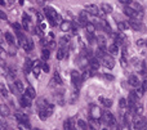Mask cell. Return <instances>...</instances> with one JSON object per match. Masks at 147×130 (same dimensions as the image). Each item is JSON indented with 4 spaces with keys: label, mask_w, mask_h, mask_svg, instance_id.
<instances>
[{
    "label": "cell",
    "mask_w": 147,
    "mask_h": 130,
    "mask_svg": "<svg viewBox=\"0 0 147 130\" xmlns=\"http://www.w3.org/2000/svg\"><path fill=\"white\" fill-rule=\"evenodd\" d=\"M103 113H102L101 108L97 105H92L90 106V119L92 120H101Z\"/></svg>",
    "instance_id": "obj_1"
},
{
    "label": "cell",
    "mask_w": 147,
    "mask_h": 130,
    "mask_svg": "<svg viewBox=\"0 0 147 130\" xmlns=\"http://www.w3.org/2000/svg\"><path fill=\"white\" fill-rule=\"evenodd\" d=\"M133 124H134V126H136V128H137L138 130H141L142 128L147 126V120H146V117H143V116H134Z\"/></svg>",
    "instance_id": "obj_2"
},
{
    "label": "cell",
    "mask_w": 147,
    "mask_h": 130,
    "mask_svg": "<svg viewBox=\"0 0 147 130\" xmlns=\"http://www.w3.org/2000/svg\"><path fill=\"white\" fill-rule=\"evenodd\" d=\"M71 80H72V84H74V86L76 88V89H79L80 88V85H81V81H83V79H81V76H80V74H79L78 71H71Z\"/></svg>",
    "instance_id": "obj_3"
},
{
    "label": "cell",
    "mask_w": 147,
    "mask_h": 130,
    "mask_svg": "<svg viewBox=\"0 0 147 130\" xmlns=\"http://www.w3.org/2000/svg\"><path fill=\"white\" fill-rule=\"evenodd\" d=\"M102 61V64H103L106 68H109V70H111V68H114V66H115V61H114V58H112L110 54H106V56L103 57V58L101 59Z\"/></svg>",
    "instance_id": "obj_4"
},
{
    "label": "cell",
    "mask_w": 147,
    "mask_h": 130,
    "mask_svg": "<svg viewBox=\"0 0 147 130\" xmlns=\"http://www.w3.org/2000/svg\"><path fill=\"white\" fill-rule=\"evenodd\" d=\"M99 9H101V8H98L96 4H88V5H85V12L88 13V14H92V15H98Z\"/></svg>",
    "instance_id": "obj_5"
},
{
    "label": "cell",
    "mask_w": 147,
    "mask_h": 130,
    "mask_svg": "<svg viewBox=\"0 0 147 130\" xmlns=\"http://www.w3.org/2000/svg\"><path fill=\"white\" fill-rule=\"evenodd\" d=\"M20 103H21V106H22V107H26V108L31 107V98L25 93V94L20 98Z\"/></svg>",
    "instance_id": "obj_6"
},
{
    "label": "cell",
    "mask_w": 147,
    "mask_h": 130,
    "mask_svg": "<svg viewBox=\"0 0 147 130\" xmlns=\"http://www.w3.org/2000/svg\"><path fill=\"white\" fill-rule=\"evenodd\" d=\"M41 64L43 63H40V61H35L34 62V68H32V74H34V76L38 79L39 76H40V72H41Z\"/></svg>",
    "instance_id": "obj_7"
},
{
    "label": "cell",
    "mask_w": 147,
    "mask_h": 130,
    "mask_svg": "<svg viewBox=\"0 0 147 130\" xmlns=\"http://www.w3.org/2000/svg\"><path fill=\"white\" fill-rule=\"evenodd\" d=\"M99 64H101V63L98 62V58L89 59V70H90V71H98Z\"/></svg>",
    "instance_id": "obj_8"
},
{
    "label": "cell",
    "mask_w": 147,
    "mask_h": 130,
    "mask_svg": "<svg viewBox=\"0 0 147 130\" xmlns=\"http://www.w3.org/2000/svg\"><path fill=\"white\" fill-rule=\"evenodd\" d=\"M14 116H16V119L18 120V123L20 124H28V117L25 115V113H22V112H16L14 113Z\"/></svg>",
    "instance_id": "obj_9"
},
{
    "label": "cell",
    "mask_w": 147,
    "mask_h": 130,
    "mask_svg": "<svg viewBox=\"0 0 147 130\" xmlns=\"http://www.w3.org/2000/svg\"><path fill=\"white\" fill-rule=\"evenodd\" d=\"M107 53H109L111 57L117 56V54H119V46H117V45H115V44L112 43L111 45L109 46V49H107Z\"/></svg>",
    "instance_id": "obj_10"
},
{
    "label": "cell",
    "mask_w": 147,
    "mask_h": 130,
    "mask_svg": "<svg viewBox=\"0 0 147 130\" xmlns=\"http://www.w3.org/2000/svg\"><path fill=\"white\" fill-rule=\"evenodd\" d=\"M124 14H127L128 17H130L132 19H134L136 17V9H133L132 7H129V5H127V7H124Z\"/></svg>",
    "instance_id": "obj_11"
},
{
    "label": "cell",
    "mask_w": 147,
    "mask_h": 130,
    "mask_svg": "<svg viewBox=\"0 0 147 130\" xmlns=\"http://www.w3.org/2000/svg\"><path fill=\"white\" fill-rule=\"evenodd\" d=\"M67 57H69V53L66 52V48H59L57 50V59L62 61L63 58H67Z\"/></svg>",
    "instance_id": "obj_12"
},
{
    "label": "cell",
    "mask_w": 147,
    "mask_h": 130,
    "mask_svg": "<svg viewBox=\"0 0 147 130\" xmlns=\"http://www.w3.org/2000/svg\"><path fill=\"white\" fill-rule=\"evenodd\" d=\"M34 68V63L31 59H26L25 61V66H23V70H25V74H28L30 71H32Z\"/></svg>",
    "instance_id": "obj_13"
},
{
    "label": "cell",
    "mask_w": 147,
    "mask_h": 130,
    "mask_svg": "<svg viewBox=\"0 0 147 130\" xmlns=\"http://www.w3.org/2000/svg\"><path fill=\"white\" fill-rule=\"evenodd\" d=\"M129 84L132 85V86H134V88H138L140 86V79H138L136 75H130L129 76Z\"/></svg>",
    "instance_id": "obj_14"
},
{
    "label": "cell",
    "mask_w": 147,
    "mask_h": 130,
    "mask_svg": "<svg viewBox=\"0 0 147 130\" xmlns=\"http://www.w3.org/2000/svg\"><path fill=\"white\" fill-rule=\"evenodd\" d=\"M49 106V103H48V101L45 99V98H40L39 99V103H38V107H39V111H43V110H45L47 107Z\"/></svg>",
    "instance_id": "obj_15"
},
{
    "label": "cell",
    "mask_w": 147,
    "mask_h": 130,
    "mask_svg": "<svg viewBox=\"0 0 147 130\" xmlns=\"http://www.w3.org/2000/svg\"><path fill=\"white\" fill-rule=\"evenodd\" d=\"M85 30H86V34H89V35H94V32H96V25L92 22H89L88 25L85 26Z\"/></svg>",
    "instance_id": "obj_16"
},
{
    "label": "cell",
    "mask_w": 147,
    "mask_h": 130,
    "mask_svg": "<svg viewBox=\"0 0 147 130\" xmlns=\"http://www.w3.org/2000/svg\"><path fill=\"white\" fill-rule=\"evenodd\" d=\"M128 23H129V27H132L134 31H140V30H141V25H140V22H138V21L130 19Z\"/></svg>",
    "instance_id": "obj_17"
},
{
    "label": "cell",
    "mask_w": 147,
    "mask_h": 130,
    "mask_svg": "<svg viewBox=\"0 0 147 130\" xmlns=\"http://www.w3.org/2000/svg\"><path fill=\"white\" fill-rule=\"evenodd\" d=\"M71 23L69 22V21H62V23H61V30L63 31V32H67V31H70L71 30Z\"/></svg>",
    "instance_id": "obj_18"
},
{
    "label": "cell",
    "mask_w": 147,
    "mask_h": 130,
    "mask_svg": "<svg viewBox=\"0 0 147 130\" xmlns=\"http://www.w3.org/2000/svg\"><path fill=\"white\" fill-rule=\"evenodd\" d=\"M98 101L102 103V105L105 106V107H109V108H110V107H111V106H112V101H111V99H107V98L99 97V98H98Z\"/></svg>",
    "instance_id": "obj_19"
},
{
    "label": "cell",
    "mask_w": 147,
    "mask_h": 130,
    "mask_svg": "<svg viewBox=\"0 0 147 130\" xmlns=\"http://www.w3.org/2000/svg\"><path fill=\"white\" fill-rule=\"evenodd\" d=\"M49 57H51V52H49V49H43L41 50V59H43L44 62H47L49 59Z\"/></svg>",
    "instance_id": "obj_20"
},
{
    "label": "cell",
    "mask_w": 147,
    "mask_h": 130,
    "mask_svg": "<svg viewBox=\"0 0 147 130\" xmlns=\"http://www.w3.org/2000/svg\"><path fill=\"white\" fill-rule=\"evenodd\" d=\"M23 49H25L26 52H31L34 49V41L31 40V39H28L27 43L25 44V46H23Z\"/></svg>",
    "instance_id": "obj_21"
},
{
    "label": "cell",
    "mask_w": 147,
    "mask_h": 130,
    "mask_svg": "<svg viewBox=\"0 0 147 130\" xmlns=\"http://www.w3.org/2000/svg\"><path fill=\"white\" fill-rule=\"evenodd\" d=\"M101 9L107 14V13H111V12H112V5L107 4V3H103V4L101 5Z\"/></svg>",
    "instance_id": "obj_22"
},
{
    "label": "cell",
    "mask_w": 147,
    "mask_h": 130,
    "mask_svg": "<svg viewBox=\"0 0 147 130\" xmlns=\"http://www.w3.org/2000/svg\"><path fill=\"white\" fill-rule=\"evenodd\" d=\"M74 124L71 120H65L63 123V130H74Z\"/></svg>",
    "instance_id": "obj_23"
},
{
    "label": "cell",
    "mask_w": 147,
    "mask_h": 130,
    "mask_svg": "<svg viewBox=\"0 0 147 130\" xmlns=\"http://www.w3.org/2000/svg\"><path fill=\"white\" fill-rule=\"evenodd\" d=\"M5 40H7L10 45H13V44H14V41H16V38L10 32H5Z\"/></svg>",
    "instance_id": "obj_24"
},
{
    "label": "cell",
    "mask_w": 147,
    "mask_h": 130,
    "mask_svg": "<svg viewBox=\"0 0 147 130\" xmlns=\"http://www.w3.org/2000/svg\"><path fill=\"white\" fill-rule=\"evenodd\" d=\"M26 94H27L28 97L31 98V99H34V98L36 97V92H35V89H34L32 86H28L27 88V90H26Z\"/></svg>",
    "instance_id": "obj_25"
},
{
    "label": "cell",
    "mask_w": 147,
    "mask_h": 130,
    "mask_svg": "<svg viewBox=\"0 0 147 130\" xmlns=\"http://www.w3.org/2000/svg\"><path fill=\"white\" fill-rule=\"evenodd\" d=\"M14 84H16V86H17V89H18V92H20V93L25 92V86H23V82L22 81H20V80H16ZM23 94H25V93H23Z\"/></svg>",
    "instance_id": "obj_26"
},
{
    "label": "cell",
    "mask_w": 147,
    "mask_h": 130,
    "mask_svg": "<svg viewBox=\"0 0 147 130\" xmlns=\"http://www.w3.org/2000/svg\"><path fill=\"white\" fill-rule=\"evenodd\" d=\"M142 112H143V106L141 103H137L136 105V116H142Z\"/></svg>",
    "instance_id": "obj_27"
},
{
    "label": "cell",
    "mask_w": 147,
    "mask_h": 130,
    "mask_svg": "<svg viewBox=\"0 0 147 130\" xmlns=\"http://www.w3.org/2000/svg\"><path fill=\"white\" fill-rule=\"evenodd\" d=\"M0 110H1V116H8L9 115V108H8L7 106L1 105L0 106Z\"/></svg>",
    "instance_id": "obj_28"
},
{
    "label": "cell",
    "mask_w": 147,
    "mask_h": 130,
    "mask_svg": "<svg viewBox=\"0 0 147 130\" xmlns=\"http://www.w3.org/2000/svg\"><path fill=\"white\" fill-rule=\"evenodd\" d=\"M119 107H120V108L128 107V99H125V98H120V101H119Z\"/></svg>",
    "instance_id": "obj_29"
},
{
    "label": "cell",
    "mask_w": 147,
    "mask_h": 130,
    "mask_svg": "<svg viewBox=\"0 0 147 130\" xmlns=\"http://www.w3.org/2000/svg\"><path fill=\"white\" fill-rule=\"evenodd\" d=\"M67 43H69V38H67V36H63V38L59 39V45H61V48H65Z\"/></svg>",
    "instance_id": "obj_30"
},
{
    "label": "cell",
    "mask_w": 147,
    "mask_h": 130,
    "mask_svg": "<svg viewBox=\"0 0 147 130\" xmlns=\"http://www.w3.org/2000/svg\"><path fill=\"white\" fill-rule=\"evenodd\" d=\"M78 126H79V128H81L83 130L88 129V124H86L84 120H78Z\"/></svg>",
    "instance_id": "obj_31"
},
{
    "label": "cell",
    "mask_w": 147,
    "mask_h": 130,
    "mask_svg": "<svg viewBox=\"0 0 147 130\" xmlns=\"http://www.w3.org/2000/svg\"><path fill=\"white\" fill-rule=\"evenodd\" d=\"M53 80L56 81V84H58V85L62 84V80H61V77H59V74L57 71L54 72V75H53Z\"/></svg>",
    "instance_id": "obj_32"
},
{
    "label": "cell",
    "mask_w": 147,
    "mask_h": 130,
    "mask_svg": "<svg viewBox=\"0 0 147 130\" xmlns=\"http://www.w3.org/2000/svg\"><path fill=\"white\" fill-rule=\"evenodd\" d=\"M44 111H45V112L48 113V116H51L52 113H53V111H54V106L52 105V103H49V106H48V107H47Z\"/></svg>",
    "instance_id": "obj_33"
},
{
    "label": "cell",
    "mask_w": 147,
    "mask_h": 130,
    "mask_svg": "<svg viewBox=\"0 0 147 130\" xmlns=\"http://www.w3.org/2000/svg\"><path fill=\"white\" fill-rule=\"evenodd\" d=\"M39 117H40L41 120H47V119H48L49 116H48V113H47L45 111L43 110V111H39Z\"/></svg>",
    "instance_id": "obj_34"
},
{
    "label": "cell",
    "mask_w": 147,
    "mask_h": 130,
    "mask_svg": "<svg viewBox=\"0 0 147 130\" xmlns=\"http://www.w3.org/2000/svg\"><path fill=\"white\" fill-rule=\"evenodd\" d=\"M9 89H10V92H12L13 94H17V93H20V92H18V89H17V86H16V84H12V82L9 84Z\"/></svg>",
    "instance_id": "obj_35"
},
{
    "label": "cell",
    "mask_w": 147,
    "mask_h": 130,
    "mask_svg": "<svg viewBox=\"0 0 147 130\" xmlns=\"http://www.w3.org/2000/svg\"><path fill=\"white\" fill-rule=\"evenodd\" d=\"M18 129L20 130H31L28 124H18Z\"/></svg>",
    "instance_id": "obj_36"
},
{
    "label": "cell",
    "mask_w": 147,
    "mask_h": 130,
    "mask_svg": "<svg viewBox=\"0 0 147 130\" xmlns=\"http://www.w3.org/2000/svg\"><path fill=\"white\" fill-rule=\"evenodd\" d=\"M86 39H88V41L90 44H94L97 40V38H94V35H89V34H86Z\"/></svg>",
    "instance_id": "obj_37"
},
{
    "label": "cell",
    "mask_w": 147,
    "mask_h": 130,
    "mask_svg": "<svg viewBox=\"0 0 147 130\" xmlns=\"http://www.w3.org/2000/svg\"><path fill=\"white\" fill-rule=\"evenodd\" d=\"M28 22H30V17H28V14L23 13V15H22V23H26V25H28Z\"/></svg>",
    "instance_id": "obj_38"
},
{
    "label": "cell",
    "mask_w": 147,
    "mask_h": 130,
    "mask_svg": "<svg viewBox=\"0 0 147 130\" xmlns=\"http://www.w3.org/2000/svg\"><path fill=\"white\" fill-rule=\"evenodd\" d=\"M141 90H142L143 94H145V93L147 92V80H145V81H142V84H141Z\"/></svg>",
    "instance_id": "obj_39"
},
{
    "label": "cell",
    "mask_w": 147,
    "mask_h": 130,
    "mask_svg": "<svg viewBox=\"0 0 147 130\" xmlns=\"http://www.w3.org/2000/svg\"><path fill=\"white\" fill-rule=\"evenodd\" d=\"M41 70H43L44 72H48L49 71V64L47 63V62H43V64H41Z\"/></svg>",
    "instance_id": "obj_40"
},
{
    "label": "cell",
    "mask_w": 147,
    "mask_h": 130,
    "mask_svg": "<svg viewBox=\"0 0 147 130\" xmlns=\"http://www.w3.org/2000/svg\"><path fill=\"white\" fill-rule=\"evenodd\" d=\"M103 79L109 80V81H114V80H115V77L112 76V75H110V74H105V75H103Z\"/></svg>",
    "instance_id": "obj_41"
},
{
    "label": "cell",
    "mask_w": 147,
    "mask_h": 130,
    "mask_svg": "<svg viewBox=\"0 0 147 130\" xmlns=\"http://www.w3.org/2000/svg\"><path fill=\"white\" fill-rule=\"evenodd\" d=\"M13 27L17 30V32H21V31H22V27H23V26H21L20 23H13Z\"/></svg>",
    "instance_id": "obj_42"
},
{
    "label": "cell",
    "mask_w": 147,
    "mask_h": 130,
    "mask_svg": "<svg viewBox=\"0 0 147 130\" xmlns=\"http://www.w3.org/2000/svg\"><path fill=\"white\" fill-rule=\"evenodd\" d=\"M1 95H3V97H5V98L8 97V90L5 89L4 85H1Z\"/></svg>",
    "instance_id": "obj_43"
},
{
    "label": "cell",
    "mask_w": 147,
    "mask_h": 130,
    "mask_svg": "<svg viewBox=\"0 0 147 130\" xmlns=\"http://www.w3.org/2000/svg\"><path fill=\"white\" fill-rule=\"evenodd\" d=\"M137 45H138V46H143V45H146V41L143 40V39H138V40H137Z\"/></svg>",
    "instance_id": "obj_44"
},
{
    "label": "cell",
    "mask_w": 147,
    "mask_h": 130,
    "mask_svg": "<svg viewBox=\"0 0 147 130\" xmlns=\"http://www.w3.org/2000/svg\"><path fill=\"white\" fill-rule=\"evenodd\" d=\"M120 63H121V66H123V67H127V58L121 57V58H120Z\"/></svg>",
    "instance_id": "obj_45"
},
{
    "label": "cell",
    "mask_w": 147,
    "mask_h": 130,
    "mask_svg": "<svg viewBox=\"0 0 147 130\" xmlns=\"http://www.w3.org/2000/svg\"><path fill=\"white\" fill-rule=\"evenodd\" d=\"M105 15H106V13H105V12H103V10H102V9H99V13H98V17L103 18V17H105Z\"/></svg>",
    "instance_id": "obj_46"
},
{
    "label": "cell",
    "mask_w": 147,
    "mask_h": 130,
    "mask_svg": "<svg viewBox=\"0 0 147 130\" xmlns=\"http://www.w3.org/2000/svg\"><path fill=\"white\" fill-rule=\"evenodd\" d=\"M0 18H1L3 21H4V19H7V14H5L4 12H1V13H0Z\"/></svg>",
    "instance_id": "obj_47"
},
{
    "label": "cell",
    "mask_w": 147,
    "mask_h": 130,
    "mask_svg": "<svg viewBox=\"0 0 147 130\" xmlns=\"http://www.w3.org/2000/svg\"><path fill=\"white\" fill-rule=\"evenodd\" d=\"M102 130H109V128H105V126H103V128H102Z\"/></svg>",
    "instance_id": "obj_48"
},
{
    "label": "cell",
    "mask_w": 147,
    "mask_h": 130,
    "mask_svg": "<svg viewBox=\"0 0 147 130\" xmlns=\"http://www.w3.org/2000/svg\"><path fill=\"white\" fill-rule=\"evenodd\" d=\"M141 130H147V126H145V128H142Z\"/></svg>",
    "instance_id": "obj_49"
},
{
    "label": "cell",
    "mask_w": 147,
    "mask_h": 130,
    "mask_svg": "<svg viewBox=\"0 0 147 130\" xmlns=\"http://www.w3.org/2000/svg\"><path fill=\"white\" fill-rule=\"evenodd\" d=\"M34 130H40V129H34Z\"/></svg>",
    "instance_id": "obj_50"
},
{
    "label": "cell",
    "mask_w": 147,
    "mask_h": 130,
    "mask_svg": "<svg viewBox=\"0 0 147 130\" xmlns=\"http://www.w3.org/2000/svg\"><path fill=\"white\" fill-rule=\"evenodd\" d=\"M146 46H147V41H146Z\"/></svg>",
    "instance_id": "obj_51"
},
{
    "label": "cell",
    "mask_w": 147,
    "mask_h": 130,
    "mask_svg": "<svg viewBox=\"0 0 147 130\" xmlns=\"http://www.w3.org/2000/svg\"><path fill=\"white\" fill-rule=\"evenodd\" d=\"M74 130H76V129H74Z\"/></svg>",
    "instance_id": "obj_52"
}]
</instances>
